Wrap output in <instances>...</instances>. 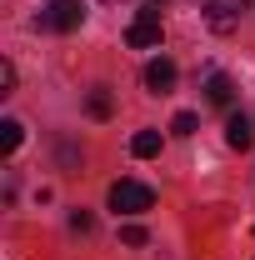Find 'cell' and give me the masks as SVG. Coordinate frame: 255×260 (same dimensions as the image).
Here are the masks:
<instances>
[{"mask_svg": "<svg viewBox=\"0 0 255 260\" xmlns=\"http://www.w3.org/2000/svg\"><path fill=\"white\" fill-rule=\"evenodd\" d=\"M150 205H155V190L140 185V180H115L110 185V210H120V215H140Z\"/></svg>", "mask_w": 255, "mask_h": 260, "instance_id": "1", "label": "cell"}, {"mask_svg": "<svg viewBox=\"0 0 255 260\" xmlns=\"http://www.w3.org/2000/svg\"><path fill=\"white\" fill-rule=\"evenodd\" d=\"M160 5H145V10H135V20L125 25V45H135V50H155L160 45Z\"/></svg>", "mask_w": 255, "mask_h": 260, "instance_id": "2", "label": "cell"}, {"mask_svg": "<svg viewBox=\"0 0 255 260\" xmlns=\"http://www.w3.org/2000/svg\"><path fill=\"white\" fill-rule=\"evenodd\" d=\"M200 15L215 35H235L240 30V15H245V0H200Z\"/></svg>", "mask_w": 255, "mask_h": 260, "instance_id": "3", "label": "cell"}, {"mask_svg": "<svg viewBox=\"0 0 255 260\" xmlns=\"http://www.w3.org/2000/svg\"><path fill=\"white\" fill-rule=\"evenodd\" d=\"M80 20H85V5H80V0H50V5L40 10V25L55 30V35L80 30Z\"/></svg>", "mask_w": 255, "mask_h": 260, "instance_id": "4", "label": "cell"}, {"mask_svg": "<svg viewBox=\"0 0 255 260\" xmlns=\"http://www.w3.org/2000/svg\"><path fill=\"white\" fill-rule=\"evenodd\" d=\"M145 90H150V95H170V90H175V65L170 60H150L145 65Z\"/></svg>", "mask_w": 255, "mask_h": 260, "instance_id": "5", "label": "cell"}, {"mask_svg": "<svg viewBox=\"0 0 255 260\" xmlns=\"http://www.w3.org/2000/svg\"><path fill=\"white\" fill-rule=\"evenodd\" d=\"M225 145H230V150H250L255 145L250 115H230V120H225Z\"/></svg>", "mask_w": 255, "mask_h": 260, "instance_id": "6", "label": "cell"}, {"mask_svg": "<svg viewBox=\"0 0 255 260\" xmlns=\"http://www.w3.org/2000/svg\"><path fill=\"white\" fill-rule=\"evenodd\" d=\"M205 95H210V105H230V100H235V85H230V75L210 70V80H205Z\"/></svg>", "mask_w": 255, "mask_h": 260, "instance_id": "7", "label": "cell"}, {"mask_svg": "<svg viewBox=\"0 0 255 260\" xmlns=\"http://www.w3.org/2000/svg\"><path fill=\"white\" fill-rule=\"evenodd\" d=\"M130 155H140V160L160 155V130H135L130 135Z\"/></svg>", "mask_w": 255, "mask_h": 260, "instance_id": "8", "label": "cell"}, {"mask_svg": "<svg viewBox=\"0 0 255 260\" xmlns=\"http://www.w3.org/2000/svg\"><path fill=\"white\" fill-rule=\"evenodd\" d=\"M20 140H25V125H20V120H0V150H5V155H15Z\"/></svg>", "mask_w": 255, "mask_h": 260, "instance_id": "9", "label": "cell"}, {"mask_svg": "<svg viewBox=\"0 0 255 260\" xmlns=\"http://www.w3.org/2000/svg\"><path fill=\"white\" fill-rule=\"evenodd\" d=\"M85 110H90L95 120H110V90H90V95H85Z\"/></svg>", "mask_w": 255, "mask_h": 260, "instance_id": "10", "label": "cell"}, {"mask_svg": "<svg viewBox=\"0 0 255 260\" xmlns=\"http://www.w3.org/2000/svg\"><path fill=\"white\" fill-rule=\"evenodd\" d=\"M195 125H200V120H195L190 110H180V115L170 120V130H175V135H195Z\"/></svg>", "mask_w": 255, "mask_h": 260, "instance_id": "11", "label": "cell"}, {"mask_svg": "<svg viewBox=\"0 0 255 260\" xmlns=\"http://www.w3.org/2000/svg\"><path fill=\"white\" fill-rule=\"evenodd\" d=\"M10 90H15V65L0 60V95H10Z\"/></svg>", "mask_w": 255, "mask_h": 260, "instance_id": "12", "label": "cell"}, {"mask_svg": "<svg viewBox=\"0 0 255 260\" xmlns=\"http://www.w3.org/2000/svg\"><path fill=\"white\" fill-rule=\"evenodd\" d=\"M120 240H125V245H145L150 235H145V225H125V230H120Z\"/></svg>", "mask_w": 255, "mask_h": 260, "instance_id": "13", "label": "cell"}, {"mask_svg": "<svg viewBox=\"0 0 255 260\" xmlns=\"http://www.w3.org/2000/svg\"><path fill=\"white\" fill-rule=\"evenodd\" d=\"M70 230H90V210H75L70 215Z\"/></svg>", "mask_w": 255, "mask_h": 260, "instance_id": "14", "label": "cell"}, {"mask_svg": "<svg viewBox=\"0 0 255 260\" xmlns=\"http://www.w3.org/2000/svg\"><path fill=\"white\" fill-rule=\"evenodd\" d=\"M105 5H120V0H105Z\"/></svg>", "mask_w": 255, "mask_h": 260, "instance_id": "15", "label": "cell"}, {"mask_svg": "<svg viewBox=\"0 0 255 260\" xmlns=\"http://www.w3.org/2000/svg\"><path fill=\"white\" fill-rule=\"evenodd\" d=\"M150 5H165V0H150Z\"/></svg>", "mask_w": 255, "mask_h": 260, "instance_id": "16", "label": "cell"}]
</instances>
